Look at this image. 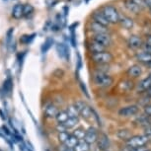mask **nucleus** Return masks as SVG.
<instances>
[{
  "label": "nucleus",
  "mask_w": 151,
  "mask_h": 151,
  "mask_svg": "<svg viewBox=\"0 0 151 151\" xmlns=\"http://www.w3.org/2000/svg\"><path fill=\"white\" fill-rule=\"evenodd\" d=\"M71 135V133H69L68 132H59L58 133V140L59 142H61V144H64L65 142L68 138H69V136Z\"/></svg>",
  "instance_id": "32"
},
{
  "label": "nucleus",
  "mask_w": 151,
  "mask_h": 151,
  "mask_svg": "<svg viewBox=\"0 0 151 151\" xmlns=\"http://www.w3.org/2000/svg\"><path fill=\"white\" fill-rule=\"evenodd\" d=\"M25 55H26V52H23L22 55H18V59H19L20 63H22V62H23V58H24Z\"/></svg>",
  "instance_id": "40"
},
{
  "label": "nucleus",
  "mask_w": 151,
  "mask_h": 151,
  "mask_svg": "<svg viewBox=\"0 0 151 151\" xmlns=\"http://www.w3.org/2000/svg\"><path fill=\"white\" fill-rule=\"evenodd\" d=\"M101 12L103 13L105 18L109 21L110 24H116V23L119 22L121 16H119L118 10L114 6H112V5H106V6H104L102 8Z\"/></svg>",
  "instance_id": "4"
},
{
  "label": "nucleus",
  "mask_w": 151,
  "mask_h": 151,
  "mask_svg": "<svg viewBox=\"0 0 151 151\" xmlns=\"http://www.w3.org/2000/svg\"><path fill=\"white\" fill-rule=\"evenodd\" d=\"M150 148L147 147L146 145L144 146H141V147H137V148H134V149H129V151H149Z\"/></svg>",
  "instance_id": "38"
},
{
  "label": "nucleus",
  "mask_w": 151,
  "mask_h": 151,
  "mask_svg": "<svg viewBox=\"0 0 151 151\" xmlns=\"http://www.w3.org/2000/svg\"><path fill=\"white\" fill-rule=\"evenodd\" d=\"M129 45L132 48H139L142 45V40L137 36L130 37L129 40Z\"/></svg>",
  "instance_id": "22"
},
{
  "label": "nucleus",
  "mask_w": 151,
  "mask_h": 151,
  "mask_svg": "<svg viewBox=\"0 0 151 151\" xmlns=\"http://www.w3.org/2000/svg\"><path fill=\"white\" fill-rule=\"evenodd\" d=\"M56 52L61 58H64L66 60H69V50L64 44L56 45Z\"/></svg>",
  "instance_id": "10"
},
{
  "label": "nucleus",
  "mask_w": 151,
  "mask_h": 151,
  "mask_svg": "<svg viewBox=\"0 0 151 151\" xmlns=\"http://www.w3.org/2000/svg\"><path fill=\"white\" fill-rule=\"evenodd\" d=\"M141 73H142L141 67L137 64L132 65V66H130L127 69V75L130 76V77H138V76H140Z\"/></svg>",
  "instance_id": "19"
},
{
  "label": "nucleus",
  "mask_w": 151,
  "mask_h": 151,
  "mask_svg": "<svg viewBox=\"0 0 151 151\" xmlns=\"http://www.w3.org/2000/svg\"><path fill=\"white\" fill-rule=\"evenodd\" d=\"M92 18L95 22L99 23V24L104 25V26H106V27L110 24L109 21L105 18V16L103 15V13L102 12H94L93 15H92Z\"/></svg>",
  "instance_id": "17"
},
{
  "label": "nucleus",
  "mask_w": 151,
  "mask_h": 151,
  "mask_svg": "<svg viewBox=\"0 0 151 151\" xmlns=\"http://www.w3.org/2000/svg\"><path fill=\"white\" fill-rule=\"evenodd\" d=\"M89 50L92 53H97V52H105V50H106V47L93 40V41L89 44Z\"/></svg>",
  "instance_id": "18"
},
{
  "label": "nucleus",
  "mask_w": 151,
  "mask_h": 151,
  "mask_svg": "<svg viewBox=\"0 0 151 151\" xmlns=\"http://www.w3.org/2000/svg\"><path fill=\"white\" fill-rule=\"evenodd\" d=\"M93 40L95 42H99V44H101L102 45H104L105 47H110V45L113 44L112 38H111V36L108 33H105V34H95V36H94Z\"/></svg>",
  "instance_id": "7"
},
{
  "label": "nucleus",
  "mask_w": 151,
  "mask_h": 151,
  "mask_svg": "<svg viewBox=\"0 0 151 151\" xmlns=\"http://www.w3.org/2000/svg\"><path fill=\"white\" fill-rule=\"evenodd\" d=\"M59 111L58 110L56 106H55L52 103L50 104H47V106L45 107V110H44V113H45V116H47L48 119H55L56 115L58 114Z\"/></svg>",
  "instance_id": "9"
},
{
  "label": "nucleus",
  "mask_w": 151,
  "mask_h": 151,
  "mask_svg": "<svg viewBox=\"0 0 151 151\" xmlns=\"http://www.w3.org/2000/svg\"><path fill=\"white\" fill-rule=\"evenodd\" d=\"M144 115L151 118V104L146 105V106L144 107Z\"/></svg>",
  "instance_id": "37"
},
{
  "label": "nucleus",
  "mask_w": 151,
  "mask_h": 151,
  "mask_svg": "<svg viewBox=\"0 0 151 151\" xmlns=\"http://www.w3.org/2000/svg\"><path fill=\"white\" fill-rule=\"evenodd\" d=\"M34 12V7L32 6V5H25L24 6V16H30L31 14H32Z\"/></svg>",
  "instance_id": "33"
},
{
  "label": "nucleus",
  "mask_w": 151,
  "mask_h": 151,
  "mask_svg": "<svg viewBox=\"0 0 151 151\" xmlns=\"http://www.w3.org/2000/svg\"><path fill=\"white\" fill-rule=\"evenodd\" d=\"M109 138L106 134H102L99 136V139L97 141V145H98V148L101 150H105L106 151L108 148H109Z\"/></svg>",
  "instance_id": "14"
},
{
  "label": "nucleus",
  "mask_w": 151,
  "mask_h": 151,
  "mask_svg": "<svg viewBox=\"0 0 151 151\" xmlns=\"http://www.w3.org/2000/svg\"><path fill=\"white\" fill-rule=\"evenodd\" d=\"M133 87H134L133 81L129 80V79H124V80H122L121 83L119 84V89L121 90L122 93L129 92L130 90L133 89Z\"/></svg>",
  "instance_id": "11"
},
{
  "label": "nucleus",
  "mask_w": 151,
  "mask_h": 151,
  "mask_svg": "<svg viewBox=\"0 0 151 151\" xmlns=\"http://www.w3.org/2000/svg\"><path fill=\"white\" fill-rule=\"evenodd\" d=\"M93 82L100 88H108L114 84V78L108 73L97 71L93 74Z\"/></svg>",
  "instance_id": "1"
},
{
  "label": "nucleus",
  "mask_w": 151,
  "mask_h": 151,
  "mask_svg": "<svg viewBox=\"0 0 151 151\" xmlns=\"http://www.w3.org/2000/svg\"><path fill=\"white\" fill-rule=\"evenodd\" d=\"M72 134L75 136L76 138L78 139V140H84L85 138V135H86V130L81 129V127H79V129H74V132H72Z\"/></svg>",
  "instance_id": "27"
},
{
  "label": "nucleus",
  "mask_w": 151,
  "mask_h": 151,
  "mask_svg": "<svg viewBox=\"0 0 151 151\" xmlns=\"http://www.w3.org/2000/svg\"><path fill=\"white\" fill-rule=\"evenodd\" d=\"M146 45H149V47H151V35L146 37Z\"/></svg>",
  "instance_id": "41"
},
{
  "label": "nucleus",
  "mask_w": 151,
  "mask_h": 151,
  "mask_svg": "<svg viewBox=\"0 0 151 151\" xmlns=\"http://www.w3.org/2000/svg\"><path fill=\"white\" fill-rule=\"evenodd\" d=\"M139 113V107L137 105H129V106L122 107L119 110V116L122 118H130Z\"/></svg>",
  "instance_id": "6"
},
{
  "label": "nucleus",
  "mask_w": 151,
  "mask_h": 151,
  "mask_svg": "<svg viewBox=\"0 0 151 151\" xmlns=\"http://www.w3.org/2000/svg\"><path fill=\"white\" fill-rule=\"evenodd\" d=\"M66 113H67V115L69 118H73V119H78L79 118V113H78V111L77 109L75 108V106L74 105H71V106H68L66 108Z\"/></svg>",
  "instance_id": "23"
},
{
  "label": "nucleus",
  "mask_w": 151,
  "mask_h": 151,
  "mask_svg": "<svg viewBox=\"0 0 151 151\" xmlns=\"http://www.w3.org/2000/svg\"><path fill=\"white\" fill-rule=\"evenodd\" d=\"M90 27H91V30L95 34H105V33L109 32V30H108V28L106 26H104V25H102V24H99V23H97L95 21H93L91 23Z\"/></svg>",
  "instance_id": "13"
},
{
  "label": "nucleus",
  "mask_w": 151,
  "mask_h": 151,
  "mask_svg": "<svg viewBox=\"0 0 151 151\" xmlns=\"http://www.w3.org/2000/svg\"><path fill=\"white\" fill-rule=\"evenodd\" d=\"M78 124V119H73V118H69L67 119L66 122H64V125L67 129H73L76 124Z\"/></svg>",
  "instance_id": "29"
},
{
  "label": "nucleus",
  "mask_w": 151,
  "mask_h": 151,
  "mask_svg": "<svg viewBox=\"0 0 151 151\" xmlns=\"http://www.w3.org/2000/svg\"><path fill=\"white\" fill-rule=\"evenodd\" d=\"M144 50H145V52H149L151 55V47H149V45H144Z\"/></svg>",
  "instance_id": "42"
},
{
  "label": "nucleus",
  "mask_w": 151,
  "mask_h": 151,
  "mask_svg": "<svg viewBox=\"0 0 151 151\" xmlns=\"http://www.w3.org/2000/svg\"><path fill=\"white\" fill-rule=\"evenodd\" d=\"M68 119H69V116H68L66 111H59L58 114L55 116V119H56V122H58V124H64Z\"/></svg>",
  "instance_id": "25"
},
{
  "label": "nucleus",
  "mask_w": 151,
  "mask_h": 151,
  "mask_svg": "<svg viewBox=\"0 0 151 151\" xmlns=\"http://www.w3.org/2000/svg\"><path fill=\"white\" fill-rule=\"evenodd\" d=\"M12 16L15 19H19L22 16H24V5L16 4L12 9Z\"/></svg>",
  "instance_id": "20"
},
{
  "label": "nucleus",
  "mask_w": 151,
  "mask_h": 151,
  "mask_svg": "<svg viewBox=\"0 0 151 151\" xmlns=\"http://www.w3.org/2000/svg\"><path fill=\"white\" fill-rule=\"evenodd\" d=\"M56 130L59 132H67V129L65 127V125L63 124H58V125H56Z\"/></svg>",
  "instance_id": "36"
},
{
  "label": "nucleus",
  "mask_w": 151,
  "mask_h": 151,
  "mask_svg": "<svg viewBox=\"0 0 151 151\" xmlns=\"http://www.w3.org/2000/svg\"><path fill=\"white\" fill-rule=\"evenodd\" d=\"M119 22H121L122 26L124 28H127V29H130V28L133 26V21L127 16L121 17V18H119Z\"/></svg>",
  "instance_id": "26"
},
{
  "label": "nucleus",
  "mask_w": 151,
  "mask_h": 151,
  "mask_svg": "<svg viewBox=\"0 0 151 151\" xmlns=\"http://www.w3.org/2000/svg\"><path fill=\"white\" fill-rule=\"evenodd\" d=\"M150 88H151V74H149L144 79H142L140 83L138 84V90L140 92H147Z\"/></svg>",
  "instance_id": "12"
},
{
  "label": "nucleus",
  "mask_w": 151,
  "mask_h": 151,
  "mask_svg": "<svg viewBox=\"0 0 151 151\" xmlns=\"http://www.w3.org/2000/svg\"><path fill=\"white\" fill-rule=\"evenodd\" d=\"M13 33H14V28H10L7 32L6 35V47L9 48L10 52H12L13 50H15V47H13L14 42H13Z\"/></svg>",
  "instance_id": "21"
},
{
  "label": "nucleus",
  "mask_w": 151,
  "mask_h": 151,
  "mask_svg": "<svg viewBox=\"0 0 151 151\" xmlns=\"http://www.w3.org/2000/svg\"><path fill=\"white\" fill-rule=\"evenodd\" d=\"M106 151H107V150H106Z\"/></svg>",
  "instance_id": "47"
},
{
  "label": "nucleus",
  "mask_w": 151,
  "mask_h": 151,
  "mask_svg": "<svg viewBox=\"0 0 151 151\" xmlns=\"http://www.w3.org/2000/svg\"><path fill=\"white\" fill-rule=\"evenodd\" d=\"M146 93H147V96H148V97H149V98H151V88H150V89H149V90H148V91H147V92H146Z\"/></svg>",
  "instance_id": "44"
},
{
  "label": "nucleus",
  "mask_w": 151,
  "mask_h": 151,
  "mask_svg": "<svg viewBox=\"0 0 151 151\" xmlns=\"http://www.w3.org/2000/svg\"><path fill=\"white\" fill-rule=\"evenodd\" d=\"M74 106L77 109L79 115L83 119H90L93 115V110L83 101H77L74 103Z\"/></svg>",
  "instance_id": "5"
},
{
  "label": "nucleus",
  "mask_w": 151,
  "mask_h": 151,
  "mask_svg": "<svg viewBox=\"0 0 151 151\" xmlns=\"http://www.w3.org/2000/svg\"><path fill=\"white\" fill-rule=\"evenodd\" d=\"M35 36H36V34H33V35H24L23 37H21L20 42L24 45H29L30 42H32L34 38H35Z\"/></svg>",
  "instance_id": "31"
},
{
  "label": "nucleus",
  "mask_w": 151,
  "mask_h": 151,
  "mask_svg": "<svg viewBox=\"0 0 151 151\" xmlns=\"http://www.w3.org/2000/svg\"><path fill=\"white\" fill-rule=\"evenodd\" d=\"M124 6L133 13H138L141 10V8L138 6V4L136 3L134 0H124Z\"/></svg>",
  "instance_id": "16"
},
{
  "label": "nucleus",
  "mask_w": 151,
  "mask_h": 151,
  "mask_svg": "<svg viewBox=\"0 0 151 151\" xmlns=\"http://www.w3.org/2000/svg\"><path fill=\"white\" fill-rule=\"evenodd\" d=\"M147 65H148V66H149V67L151 68V63H149V64H147Z\"/></svg>",
  "instance_id": "45"
},
{
  "label": "nucleus",
  "mask_w": 151,
  "mask_h": 151,
  "mask_svg": "<svg viewBox=\"0 0 151 151\" xmlns=\"http://www.w3.org/2000/svg\"><path fill=\"white\" fill-rule=\"evenodd\" d=\"M145 135H146L148 138H151V124L145 127Z\"/></svg>",
  "instance_id": "39"
},
{
  "label": "nucleus",
  "mask_w": 151,
  "mask_h": 151,
  "mask_svg": "<svg viewBox=\"0 0 151 151\" xmlns=\"http://www.w3.org/2000/svg\"><path fill=\"white\" fill-rule=\"evenodd\" d=\"M148 141H149V138L145 134L133 135L125 141V146L129 148V149H134V148L146 145L148 143Z\"/></svg>",
  "instance_id": "2"
},
{
  "label": "nucleus",
  "mask_w": 151,
  "mask_h": 151,
  "mask_svg": "<svg viewBox=\"0 0 151 151\" xmlns=\"http://www.w3.org/2000/svg\"><path fill=\"white\" fill-rule=\"evenodd\" d=\"M99 132H97L96 129L94 127H90L86 130V135H85L84 140L87 142L88 144H93V143H97L99 139Z\"/></svg>",
  "instance_id": "8"
},
{
  "label": "nucleus",
  "mask_w": 151,
  "mask_h": 151,
  "mask_svg": "<svg viewBox=\"0 0 151 151\" xmlns=\"http://www.w3.org/2000/svg\"><path fill=\"white\" fill-rule=\"evenodd\" d=\"M11 88H12V81H11L10 78H8L4 83V89L6 92H9L11 90Z\"/></svg>",
  "instance_id": "34"
},
{
  "label": "nucleus",
  "mask_w": 151,
  "mask_h": 151,
  "mask_svg": "<svg viewBox=\"0 0 151 151\" xmlns=\"http://www.w3.org/2000/svg\"><path fill=\"white\" fill-rule=\"evenodd\" d=\"M28 151H33V150H31V149H28Z\"/></svg>",
  "instance_id": "46"
},
{
  "label": "nucleus",
  "mask_w": 151,
  "mask_h": 151,
  "mask_svg": "<svg viewBox=\"0 0 151 151\" xmlns=\"http://www.w3.org/2000/svg\"><path fill=\"white\" fill-rule=\"evenodd\" d=\"M91 59L94 63L97 65H103V64H109L114 60V55L110 52H101L97 53H92Z\"/></svg>",
  "instance_id": "3"
},
{
  "label": "nucleus",
  "mask_w": 151,
  "mask_h": 151,
  "mask_svg": "<svg viewBox=\"0 0 151 151\" xmlns=\"http://www.w3.org/2000/svg\"><path fill=\"white\" fill-rule=\"evenodd\" d=\"M52 44H53V40L52 39H47V40H45V42H44V45H42V53L47 52V50L52 47Z\"/></svg>",
  "instance_id": "30"
},
{
  "label": "nucleus",
  "mask_w": 151,
  "mask_h": 151,
  "mask_svg": "<svg viewBox=\"0 0 151 151\" xmlns=\"http://www.w3.org/2000/svg\"><path fill=\"white\" fill-rule=\"evenodd\" d=\"M80 141V140H78L77 138L75 137V136H74L72 133H71V135L69 136V138L67 139L66 140V142H65V145H66L67 147H70V148H74L76 146V144L78 143V142Z\"/></svg>",
  "instance_id": "28"
},
{
  "label": "nucleus",
  "mask_w": 151,
  "mask_h": 151,
  "mask_svg": "<svg viewBox=\"0 0 151 151\" xmlns=\"http://www.w3.org/2000/svg\"><path fill=\"white\" fill-rule=\"evenodd\" d=\"M136 59L141 62V63H144V64H149L151 63V55L149 52H138L137 55H136Z\"/></svg>",
  "instance_id": "15"
},
{
  "label": "nucleus",
  "mask_w": 151,
  "mask_h": 151,
  "mask_svg": "<svg viewBox=\"0 0 151 151\" xmlns=\"http://www.w3.org/2000/svg\"><path fill=\"white\" fill-rule=\"evenodd\" d=\"M74 151H89L90 150V144H88L85 140L79 141L76 146L73 148Z\"/></svg>",
  "instance_id": "24"
},
{
  "label": "nucleus",
  "mask_w": 151,
  "mask_h": 151,
  "mask_svg": "<svg viewBox=\"0 0 151 151\" xmlns=\"http://www.w3.org/2000/svg\"><path fill=\"white\" fill-rule=\"evenodd\" d=\"M58 151H74V149H73V148L67 147L65 144H60L58 147Z\"/></svg>",
  "instance_id": "35"
},
{
  "label": "nucleus",
  "mask_w": 151,
  "mask_h": 151,
  "mask_svg": "<svg viewBox=\"0 0 151 151\" xmlns=\"http://www.w3.org/2000/svg\"><path fill=\"white\" fill-rule=\"evenodd\" d=\"M144 1H145V5L151 10V0H144Z\"/></svg>",
  "instance_id": "43"
}]
</instances>
